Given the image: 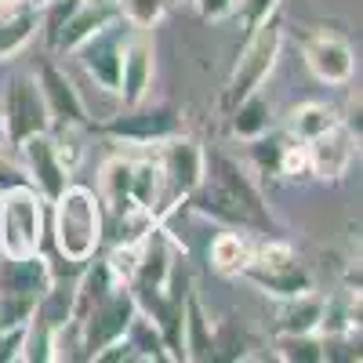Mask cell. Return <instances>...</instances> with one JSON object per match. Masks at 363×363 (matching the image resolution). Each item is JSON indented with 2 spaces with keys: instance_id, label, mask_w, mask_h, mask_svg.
I'll list each match as a JSON object with an SVG mask.
<instances>
[{
  "instance_id": "obj_17",
  "label": "cell",
  "mask_w": 363,
  "mask_h": 363,
  "mask_svg": "<svg viewBox=\"0 0 363 363\" xmlns=\"http://www.w3.org/2000/svg\"><path fill=\"white\" fill-rule=\"evenodd\" d=\"M174 200H178V196L171 193V186H167V178H164L157 157L131 167V203H135V207L149 211V215L157 218V215H164V211H171Z\"/></svg>"
},
{
  "instance_id": "obj_19",
  "label": "cell",
  "mask_w": 363,
  "mask_h": 363,
  "mask_svg": "<svg viewBox=\"0 0 363 363\" xmlns=\"http://www.w3.org/2000/svg\"><path fill=\"white\" fill-rule=\"evenodd\" d=\"M251 251L255 247H251V240L244 233L222 229V233H215V240H211L207 258H211V265H215V272H222V277H240L251 262Z\"/></svg>"
},
{
  "instance_id": "obj_14",
  "label": "cell",
  "mask_w": 363,
  "mask_h": 363,
  "mask_svg": "<svg viewBox=\"0 0 363 363\" xmlns=\"http://www.w3.org/2000/svg\"><path fill=\"white\" fill-rule=\"evenodd\" d=\"M306 66L309 73L320 80V84H349L352 73H356V58H352V48L342 40V37H330V33H316L306 40Z\"/></svg>"
},
{
  "instance_id": "obj_20",
  "label": "cell",
  "mask_w": 363,
  "mask_h": 363,
  "mask_svg": "<svg viewBox=\"0 0 363 363\" xmlns=\"http://www.w3.org/2000/svg\"><path fill=\"white\" fill-rule=\"evenodd\" d=\"M287 306L280 313V335H320L323 323V298L313 291H301L294 298H284Z\"/></svg>"
},
{
  "instance_id": "obj_9",
  "label": "cell",
  "mask_w": 363,
  "mask_h": 363,
  "mask_svg": "<svg viewBox=\"0 0 363 363\" xmlns=\"http://www.w3.org/2000/svg\"><path fill=\"white\" fill-rule=\"evenodd\" d=\"M131 29L135 26L120 15L109 26L95 29V33L77 48L80 66L87 69V77L95 80L99 87H106V91H116V84H120V62H124V48L131 40Z\"/></svg>"
},
{
  "instance_id": "obj_4",
  "label": "cell",
  "mask_w": 363,
  "mask_h": 363,
  "mask_svg": "<svg viewBox=\"0 0 363 363\" xmlns=\"http://www.w3.org/2000/svg\"><path fill=\"white\" fill-rule=\"evenodd\" d=\"M0 128H4V145L15 149L29 135L51 131V116L40 95V84L33 73H15L0 84Z\"/></svg>"
},
{
  "instance_id": "obj_10",
  "label": "cell",
  "mask_w": 363,
  "mask_h": 363,
  "mask_svg": "<svg viewBox=\"0 0 363 363\" xmlns=\"http://www.w3.org/2000/svg\"><path fill=\"white\" fill-rule=\"evenodd\" d=\"M356 149H359V138L338 120L335 128H327L323 135L306 142L309 174H316L320 182H342L356 160Z\"/></svg>"
},
{
  "instance_id": "obj_1",
  "label": "cell",
  "mask_w": 363,
  "mask_h": 363,
  "mask_svg": "<svg viewBox=\"0 0 363 363\" xmlns=\"http://www.w3.org/2000/svg\"><path fill=\"white\" fill-rule=\"evenodd\" d=\"M51 203H55V247H58V255L77 262V265L91 262L106 240V211H102L99 193L69 182Z\"/></svg>"
},
{
  "instance_id": "obj_27",
  "label": "cell",
  "mask_w": 363,
  "mask_h": 363,
  "mask_svg": "<svg viewBox=\"0 0 363 363\" xmlns=\"http://www.w3.org/2000/svg\"><path fill=\"white\" fill-rule=\"evenodd\" d=\"M120 11H124V18L138 29H149L153 22L164 18L167 11V0H120Z\"/></svg>"
},
{
  "instance_id": "obj_6",
  "label": "cell",
  "mask_w": 363,
  "mask_h": 363,
  "mask_svg": "<svg viewBox=\"0 0 363 363\" xmlns=\"http://www.w3.org/2000/svg\"><path fill=\"white\" fill-rule=\"evenodd\" d=\"M240 277H247L265 294H277V298H294L301 291H313L309 272L298 265L291 244H284V240H269L258 251H251V262Z\"/></svg>"
},
{
  "instance_id": "obj_7",
  "label": "cell",
  "mask_w": 363,
  "mask_h": 363,
  "mask_svg": "<svg viewBox=\"0 0 363 363\" xmlns=\"http://www.w3.org/2000/svg\"><path fill=\"white\" fill-rule=\"evenodd\" d=\"M203 178L215 182V186L244 211L251 229L258 233H272V215L262 200V189L251 182V174L240 167V160H233L229 153H203Z\"/></svg>"
},
{
  "instance_id": "obj_13",
  "label": "cell",
  "mask_w": 363,
  "mask_h": 363,
  "mask_svg": "<svg viewBox=\"0 0 363 363\" xmlns=\"http://www.w3.org/2000/svg\"><path fill=\"white\" fill-rule=\"evenodd\" d=\"M37 84H40V95H44V106H48V116H51V128L55 124L87 128V109L77 95L73 80L66 77V69H58L55 62H40Z\"/></svg>"
},
{
  "instance_id": "obj_8",
  "label": "cell",
  "mask_w": 363,
  "mask_h": 363,
  "mask_svg": "<svg viewBox=\"0 0 363 363\" xmlns=\"http://www.w3.org/2000/svg\"><path fill=\"white\" fill-rule=\"evenodd\" d=\"M18 153V167L26 174V182L33 186L48 203L69 186V164L62 160V145L51 138V131L44 135H29L26 142L15 145Z\"/></svg>"
},
{
  "instance_id": "obj_3",
  "label": "cell",
  "mask_w": 363,
  "mask_h": 363,
  "mask_svg": "<svg viewBox=\"0 0 363 363\" xmlns=\"http://www.w3.org/2000/svg\"><path fill=\"white\" fill-rule=\"evenodd\" d=\"M280 51H284V22H280V11H272L255 29H247V44H244V51H240L236 66H233V77L225 84V113L240 99H247L251 91H258L265 84V77L272 73V66H277Z\"/></svg>"
},
{
  "instance_id": "obj_12",
  "label": "cell",
  "mask_w": 363,
  "mask_h": 363,
  "mask_svg": "<svg viewBox=\"0 0 363 363\" xmlns=\"http://www.w3.org/2000/svg\"><path fill=\"white\" fill-rule=\"evenodd\" d=\"M157 164H160L167 186H171V193H174L178 200L189 196L200 182H203V149H200V142H193V138H182V135L164 138L160 153H157Z\"/></svg>"
},
{
  "instance_id": "obj_16",
  "label": "cell",
  "mask_w": 363,
  "mask_h": 363,
  "mask_svg": "<svg viewBox=\"0 0 363 363\" xmlns=\"http://www.w3.org/2000/svg\"><path fill=\"white\" fill-rule=\"evenodd\" d=\"M149 84H153V48L145 40H128L124 62H120L116 95L124 99V106H138V102H145Z\"/></svg>"
},
{
  "instance_id": "obj_5",
  "label": "cell",
  "mask_w": 363,
  "mask_h": 363,
  "mask_svg": "<svg viewBox=\"0 0 363 363\" xmlns=\"http://www.w3.org/2000/svg\"><path fill=\"white\" fill-rule=\"evenodd\" d=\"M135 313H138V306H135V294H131L128 284H116L109 294H102V298L95 301V306H87V309L73 320L77 335H80L84 356L95 359L106 345H113V342L124 338L128 327H131V320H135Z\"/></svg>"
},
{
  "instance_id": "obj_24",
  "label": "cell",
  "mask_w": 363,
  "mask_h": 363,
  "mask_svg": "<svg viewBox=\"0 0 363 363\" xmlns=\"http://www.w3.org/2000/svg\"><path fill=\"white\" fill-rule=\"evenodd\" d=\"M338 120H342V116L330 109V106H323V102H306V106H298V109L291 113V138L309 142V138L323 135L327 128H335Z\"/></svg>"
},
{
  "instance_id": "obj_31",
  "label": "cell",
  "mask_w": 363,
  "mask_h": 363,
  "mask_svg": "<svg viewBox=\"0 0 363 363\" xmlns=\"http://www.w3.org/2000/svg\"><path fill=\"white\" fill-rule=\"evenodd\" d=\"M167 4H171V0H167Z\"/></svg>"
},
{
  "instance_id": "obj_18",
  "label": "cell",
  "mask_w": 363,
  "mask_h": 363,
  "mask_svg": "<svg viewBox=\"0 0 363 363\" xmlns=\"http://www.w3.org/2000/svg\"><path fill=\"white\" fill-rule=\"evenodd\" d=\"M211 352H215V330L189 287L186 306H182V359H211Z\"/></svg>"
},
{
  "instance_id": "obj_26",
  "label": "cell",
  "mask_w": 363,
  "mask_h": 363,
  "mask_svg": "<svg viewBox=\"0 0 363 363\" xmlns=\"http://www.w3.org/2000/svg\"><path fill=\"white\" fill-rule=\"evenodd\" d=\"M277 356L280 359H301V363H320V359H327V338H316V335H280L277 338Z\"/></svg>"
},
{
  "instance_id": "obj_25",
  "label": "cell",
  "mask_w": 363,
  "mask_h": 363,
  "mask_svg": "<svg viewBox=\"0 0 363 363\" xmlns=\"http://www.w3.org/2000/svg\"><path fill=\"white\" fill-rule=\"evenodd\" d=\"M124 342L131 345V356H142V359H171V352H167V345L160 338V330L149 323V316H142V313H135Z\"/></svg>"
},
{
  "instance_id": "obj_28",
  "label": "cell",
  "mask_w": 363,
  "mask_h": 363,
  "mask_svg": "<svg viewBox=\"0 0 363 363\" xmlns=\"http://www.w3.org/2000/svg\"><path fill=\"white\" fill-rule=\"evenodd\" d=\"M240 11H244L247 26L255 29L262 18H269L272 11H280V0H240Z\"/></svg>"
},
{
  "instance_id": "obj_15",
  "label": "cell",
  "mask_w": 363,
  "mask_h": 363,
  "mask_svg": "<svg viewBox=\"0 0 363 363\" xmlns=\"http://www.w3.org/2000/svg\"><path fill=\"white\" fill-rule=\"evenodd\" d=\"M120 15H124L120 11V0H77L69 18L62 22V29L55 37V51H77L95 29L109 26Z\"/></svg>"
},
{
  "instance_id": "obj_30",
  "label": "cell",
  "mask_w": 363,
  "mask_h": 363,
  "mask_svg": "<svg viewBox=\"0 0 363 363\" xmlns=\"http://www.w3.org/2000/svg\"><path fill=\"white\" fill-rule=\"evenodd\" d=\"M18 182H26L22 167H15L8 157H4V149H0V189H8V186H18Z\"/></svg>"
},
{
  "instance_id": "obj_21",
  "label": "cell",
  "mask_w": 363,
  "mask_h": 363,
  "mask_svg": "<svg viewBox=\"0 0 363 363\" xmlns=\"http://www.w3.org/2000/svg\"><path fill=\"white\" fill-rule=\"evenodd\" d=\"M40 33V11L37 8H18L0 15V62L18 55L29 40Z\"/></svg>"
},
{
  "instance_id": "obj_11",
  "label": "cell",
  "mask_w": 363,
  "mask_h": 363,
  "mask_svg": "<svg viewBox=\"0 0 363 363\" xmlns=\"http://www.w3.org/2000/svg\"><path fill=\"white\" fill-rule=\"evenodd\" d=\"M106 135L113 138H124V142H164L171 135L182 131V116L171 109V106H153V109H145L142 102L138 106H128V113H120L113 120H106L102 124Z\"/></svg>"
},
{
  "instance_id": "obj_29",
  "label": "cell",
  "mask_w": 363,
  "mask_h": 363,
  "mask_svg": "<svg viewBox=\"0 0 363 363\" xmlns=\"http://www.w3.org/2000/svg\"><path fill=\"white\" fill-rule=\"evenodd\" d=\"M196 8L203 18L218 22V18H229L233 11H240V0H196Z\"/></svg>"
},
{
  "instance_id": "obj_2",
  "label": "cell",
  "mask_w": 363,
  "mask_h": 363,
  "mask_svg": "<svg viewBox=\"0 0 363 363\" xmlns=\"http://www.w3.org/2000/svg\"><path fill=\"white\" fill-rule=\"evenodd\" d=\"M44 196L29 186L0 189V255L4 258H26L37 255L44 244Z\"/></svg>"
},
{
  "instance_id": "obj_22",
  "label": "cell",
  "mask_w": 363,
  "mask_h": 363,
  "mask_svg": "<svg viewBox=\"0 0 363 363\" xmlns=\"http://www.w3.org/2000/svg\"><path fill=\"white\" fill-rule=\"evenodd\" d=\"M229 124H233V135L236 138L251 142V138H258V135H265L272 128V106L265 102L262 91H251L247 99H240L229 109Z\"/></svg>"
},
{
  "instance_id": "obj_23",
  "label": "cell",
  "mask_w": 363,
  "mask_h": 363,
  "mask_svg": "<svg viewBox=\"0 0 363 363\" xmlns=\"http://www.w3.org/2000/svg\"><path fill=\"white\" fill-rule=\"evenodd\" d=\"M131 167H135V164L124 160V157H113V160L102 167V178H99L102 193H99V200L109 203V215H120V211L135 207V203H131Z\"/></svg>"
}]
</instances>
